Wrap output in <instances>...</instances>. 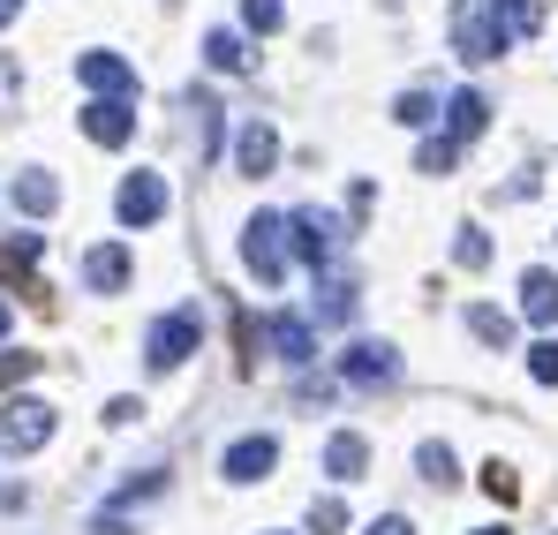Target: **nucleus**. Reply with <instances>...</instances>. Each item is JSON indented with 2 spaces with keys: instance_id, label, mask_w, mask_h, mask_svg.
Masks as SVG:
<instances>
[{
  "instance_id": "15",
  "label": "nucleus",
  "mask_w": 558,
  "mask_h": 535,
  "mask_svg": "<svg viewBox=\"0 0 558 535\" xmlns=\"http://www.w3.org/2000/svg\"><path fill=\"white\" fill-rule=\"evenodd\" d=\"M53 204H61V181L46 174V167H23L15 174V211L23 219H53Z\"/></svg>"
},
{
  "instance_id": "9",
  "label": "nucleus",
  "mask_w": 558,
  "mask_h": 535,
  "mask_svg": "<svg viewBox=\"0 0 558 535\" xmlns=\"http://www.w3.org/2000/svg\"><path fill=\"white\" fill-rule=\"evenodd\" d=\"M234 167L257 181V174H279V129L272 121H242L234 129Z\"/></svg>"
},
{
  "instance_id": "7",
  "label": "nucleus",
  "mask_w": 558,
  "mask_h": 535,
  "mask_svg": "<svg viewBox=\"0 0 558 535\" xmlns=\"http://www.w3.org/2000/svg\"><path fill=\"white\" fill-rule=\"evenodd\" d=\"M498 46H506V31L483 15V0H468L461 15H453V53H461L468 69H483V61H498Z\"/></svg>"
},
{
  "instance_id": "12",
  "label": "nucleus",
  "mask_w": 558,
  "mask_h": 535,
  "mask_svg": "<svg viewBox=\"0 0 558 535\" xmlns=\"http://www.w3.org/2000/svg\"><path fill=\"white\" fill-rule=\"evenodd\" d=\"M287 219H294V257L310 271H325V257H332V219H325L317 204H310V211H287Z\"/></svg>"
},
{
  "instance_id": "33",
  "label": "nucleus",
  "mask_w": 558,
  "mask_h": 535,
  "mask_svg": "<svg viewBox=\"0 0 558 535\" xmlns=\"http://www.w3.org/2000/svg\"><path fill=\"white\" fill-rule=\"evenodd\" d=\"M136 415H144V408H136L129 392H121V400H106V423H113V430H121V423H136Z\"/></svg>"
},
{
  "instance_id": "19",
  "label": "nucleus",
  "mask_w": 558,
  "mask_h": 535,
  "mask_svg": "<svg viewBox=\"0 0 558 535\" xmlns=\"http://www.w3.org/2000/svg\"><path fill=\"white\" fill-rule=\"evenodd\" d=\"M204 61H211L219 76H242V69H250V46H242V31H204Z\"/></svg>"
},
{
  "instance_id": "16",
  "label": "nucleus",
  "mask_w": 558,
  "mask_h": 535,
  "mask_svg": "<svg viewBox=\"0 0 558 535\" xmlns=\"http://www.w3.org/2000/svg\"><path fill=\"white\" fill-rule=\"evenodd\" d=\"M325 475H332V483H355V475H371V446H363L355 430H332V438H325Z\"/></svg>"
},
{
  "instance_id": "2",
  "label": "nucleus",
  "mask_w": 558,
  "mask_h": 535,
  "mask_svg": "<svg viewBox=\"0 0 558 535\" xmlns=\"http://www.w3.org/2000/svg\"><path fill=\"white\" fill-rule=\"evenodd\" d=\"M46 438H53V400L15 392V400L0 408V452H8V460H23V452H38Z\"/></svg>"
},
{
  "instance_id": "28",
  "label": "nucleus",
  "mask_w": 558,
  "mask_h": 535,
  "mask_svg": "<svg viewBox=\"0 0 558 535\" xmlns=\"http://www.w3.org/2000/svg\"><path fill=\"white\" fill-rule=\"evenodd\" d=\"M529 377H536V385H558V340H536V348H529Z\"/></svg>"
},
{
  "instance_id": "5",
  "label": "nucleus",
  "mask_w": 558,
  "mask_h": 535,
  "mask_svg": "<svg viewBox=\"0 0 558 535\" xmlns=\"http://www.w3.org/2000/svg\"><path fill=\"white\" fill-rule=\"evenodd\" d=\"M340 377H348L355 392H392V385H400V348H392V340H355V348L340 355Z\"/></svg>"
},
{
  "instance_id": "29",
  "label": "nucleus",
  "mask_w": 558,
  "mask_h": 535,
  "mask_svg": "<svg viewBox=\"0 0 558 535\" xmlns=\"http://www.w3.org/2000/svg\"><path fill=\"white\" fill-rule=\"evenodd\" d=\"M310 528H317V535H340V528H348V506H340V498H317V506H310Z\"/></svg>"
},
{
  "instance_id": "39",
  "label": "nucleus",
  "mask_w": 558,
  "mask_h": 535,
  "mask_svg": "<svg viewBox=\"0 0 558 535\" xmlns=\"http://www.w3.org/2000/svg\"><path fill=\"white\" fill-rule=\"evenodd\" d=\"M551 535H558V528H551Z\"/></svg>"
},
{
  "instance_id": "34",
  "label": "nucleus",
  "mask_w": 558,
  "mask_h": 535,
  "mask_svg": "<svg viewBox=\"0 0 558 535\" xmlns=\"http://www.w3.org/2000/svg\"><path fill=\"white\" fill-rule=\"evenodd\" d=\"M371 204H377V189H371V181H355V189H348V211H355V219H371Z\"/></svg>"
},
{
  "instance_id": "11",
  "label": "nucleus",
  "mask_w": 558,
  "mask_h": 535,
  "mask_svg": "<svg viewBox=\"0 0 558 535\" xmlns=\"http://www.w3.org/2000/svg\"><path fill=\"white\" fill-rule=\"evenodd\" d=\"M279 467V438H234L227 446V483H265Z\"/></svg>"
},
{
  "instance_id": "8",
  "label": "nucleus",
  "mask_w": 558,
  "mask_h": 535,
  "mask_svg": "<svg viewBox=\"0 0 558 535\" xmlns=\"http://www.w3.org/2000/svg\"><path fill=\"white\" fill-rule=\"evenodd\" d=\"M84 136L106 144V151L129 144V136H136V98H92V106H84Z\"/></svg>"
},
{
  "instance_id": "20",
  "label": "nucleus",
  "mask_w": 558,
  "mask_h": 535,
  "mask_svg": "<svg viewBox=\"0 0 558 535\" xmlns=\"http://www.w3.org/2000/svg\"><path fill=\"white\" fill-rule=\"evenodd\" d=\"M355 317V279H325V294H317V317L310 325H348Z\"/></svg>"
},
{
  "instance_id": "3",
  "label": "nucleus",
  "mask_w": 558,
  "mask_h": 535,
  "mask_svg": "<svg viewBox=\"0 0 558 535\" xmlns=\"http://www.w3.org/2000/svg\"><path fill=\"white\" fill-rule=\"evenodd\" d=\"M196 348H204V317H196V309H167V317L144 332V362H151V369H182Z\"/></svg>"
},
{
  "instance_id": "27",
  "label": "nucleus",
  "mask_w": 558,
  "mask_h": 535,
  "mask_svg": "<svg viewBox=\"0 0 558 535\" xmlns=\"http://www.w3.org/2000/svg\"><path fill=\"white\" fill-rule=\"evenodd\" d=\"M483 490H490L498 506H513V498H521V475H513L506 460H490V467H483Z\"/></svg>"
},
{
  "instance_id": "26",
  "label": "nucleus",
  "mask_w": 558,
  "mask_h": 535,
  "mask_svg": "<svg viewBox=\"0 0 558 535\" xmlns=\"http://www.w3.org/2000/svg\"><path fill=\"white\" fill-rule=\"evenodd\" d=\"M453 257H461L468 271L490 265V234H483V227H461V234H453Z\"/></svg>"
},
{
  "instance_id": "25",
  "label": "nucleus",
  "mask_w": 558,
  "mask_h": 535,
  "mask_svg": "<svg viewBox=\"0 0 558 535\" xmlns=\"http://www.w3.org/2000/svg\"><path fill=\"white\" fill-rule=\"evenodd\" d=\"M415 167H423V174H453V167H461V144H453V136H430V144L415 151Z\"/></svg>"
},
{
  "instance_id": "13",
  "label": "nucleus",
  "mask_w": 558,
  "mask_h": 535,
  "mask_svg": "<svg viewBox=\"0 0 558 535\" xmlns=\"http://www.w3.org/2000/svg\"><path fill=\"white\" fill-rule=\"evenodd\" d=\"M483 129H490V98H483L475 84H461L453 98H446V136L468 144V136H483Z\"/></svg>"
},
{
  "instance_id": "1",
  "label": "nucleus",
  "mask_w": 558,
  "mask_h": 535,
  "mask_svg": "<svg viewBox=\"0 0 558 535\" xmlns=\"http://www.w3.org/2000/svg\"><path fill=\"white\" fill-rule=\"evenodd\" d=\"M287 250H294V219L287 211H257L242 227V265L257 271V287H279L287 279Z\"/></svg>"
},
{
  "instance_id": "38",
  "label": "nucleus",
  "mask_w": 558,
  "mask_h": 535,
  "mask_svg": "<svg viewBox=\"0 0 558 535\" xmlns=\"http://www.w3.org/2000/svg\"><path fill=\"white\" fill-rule=\"evenodd\" d=\"M475 535H506V528H475Z\"/></svg>"
},
{
  "instance_id": "21",
  "label": "nucleus",
  "mask_w": 558,
  "mask_h": 535,
  "mask_svg": "<svg viewBox=\"0 0 558 535\" xmlns=\"http://www.w3.org/2000/svg\"><path fill=\"white\" fill-rule=\"evenodd\" d=\"M468 332H475L483 348H513V317H506V309H490V302H475V309H468Z\"/></svg>"
},
{
  "instance_id": "32",
  "label": "nucleus",
  "mask_w": 558,
  "mask_h": 535,
  "mask_svg": "<svg viewBox=\"0 0 558 535\" xmlns=\"http://www.w3.org/2000/svg\"><path fill=\"white\" fill-rule=\"evenodd\" d=\"M38 369V355H0V385H15V377H31Z\"/></svg>"
},
{
  "instance_id": "17",
  "label": "nucleus",
  "mask_w": 558,
  "mask_h": 535,
  "mask_svg": "<svg viewBox=\"0 0 558 535\" xmlns=\"http://www.w3.org/2000/svg\"><path fill=\"white\" fill-rule=\"evenodd\" d=\"M521 317L529 325H558V271H521Z\"/></svg>"
},
{
  "instance_id": "24",
  "label": "nucleus",
  "mask_w": 558,
  "mask_h": 535,
  "mask_svg": "<svg viewBox=\"0 0 558 535\" xmlns=\"http://www.w3.org/2000/svg\"><path fill=\"white\" fill-rule=\"evenodd\" d=\"M415 467H423V483H438V490L461 483V467H453V452H446V446H423V452H415Z\"/></svg>"
},
{
  "instance_id": "10",
  "label": "nucleus",
  "mask_w": 558,
  "mask_h": 535,
  "mask_svg": "<svg viewBox=\"0 0 558 535\" xmlns=\"http://www.w3.org/2000/svg\"><path fill=\"white\" fill-rule=\"evenodd\" d=\"M76 84L98 90V98H136V69H129L121 53H84V61H76Z\"/></svg>"
},
{
  "instance_id": "14",
  "label": "nucleus",
  "mask_w": 558,
  "mask_h": 535,
  "mask_svg": "<svg viewBox=\"0 0 558 535\" xmlns=\"http://www.w3.org/2000/svg\"><path fill=\"white\" fill-rule=\"evenodd\" d=\"M129 279H136V265H129V250H121V242H106V250L84 257V287H98V294H121Z\"/></svg>"
},
{
  "instance_id": "31",
  "label": "nucleus",
  "mask_w": 558,
  "mask_h": 535,
  "mask_svg": "<svg viewBox=\"0 0 558 535\" xmlns=\"http://www.w3.org/2000/svg\"><path fill=\"white\" fill-rule=\"evenodd\" d=\"M31 257H38V234H15V242H0V271L31 265Z\"/></svg>"
},
{
  "instance_id": "4",
  "label": "nucleus",
  "mask_w": 558,
  "mask_h": 535,
  "mask_svg": "<svg viewBox=\"0 0 558 535\" xmlns=\"http://www.w3.org/2000/svg\"><path fill=\"white\" fill-rule=\"evenodd\" d=\"M242 340H250V348H272V355L294 362V369L317 355V325H310V317H265V325L242 317Z\"/></svg>"
},
{
  "instance_id": "23",
  "label": "nucleus",
  "mask_w": 558,
  "mask_h": 535,
  "mask_svg": "<svg viewBox=\"0 0 558 535\" xmlns=\"http://www.w3.org/2000/svg\"><path fill=\"white\" fill-rule=\"evenodd\" d=\"M392 121H408V129H430V121H438V98H430V90H400V98H392Z\"/></svg>"
},
{
  "instance_id": "35",
  "label": "nucleus",
  "mask_w": 558,
  "mask_h": 535,
  "mask_svg": "<svg viewBox=\"0 0 558 535\" xmlns=\"http://www.w3.org/2000/svg\"><path fill=\"white\" fill-rule=\"evenodd\" d=\"M371 535H415V528H408V521H400V513H385V521H377Z\"/></svg>"
},
{
  "instance_id": "18",
  "label": "nucleus",
  "mask_w": 558,
  "mask_h": 535,
  "mask_svg": "<svg viewBox=\"0 0 558 535\" xmlns=\"http://www.w3.org/2000/svg\"><path fill=\"white\" fill-rule=\"evenodd\" d=\"M483 15H490L506 38H536V31H544V0H483Z\"/></svg>"
},
{
  "instance_id": "37",
  "label": "nucleus",
  "mask_w": 558,
  "mask_h": 535,
  "mask_svg": "<svg viewBox=\"0 0 558 535\" xmlns=\"http://www.w3.org/2000/svg\"><path fill=\"white\" fill-rule=\"evenodd\" d=\"M0 332H8V302H0Z\"/></svg>"
},
{
  "instance_id": "22",
  "label": "nucleus",
  "mask_w": 558,
  "mask_h": 535,
  "mask_svg": "<svg viewBox=\"0 0 558 535\" xmlns=\"http://www.w3.org/2000/svg\"><path fill=\"white\" fill-rule=\"evenodd\" d=\"M189 106H196V159H219V98L196 90Z\"/></svg>"
},
{
  "instance_id": "30",
  "label": "nucleus",
  "mask_w": 558,
  "mask_h": 535,
  "mask_svg": "<svg viewBox=\"0 0 558 535\" xmlns=\"http://www.w3.org/2000/svg\"><path fill=\"white\" fill-rule=\"evenodd\" d=\"M242 23H250V31H279L287 8H279V0H242Z\"/></svg>"
},
{
  "instance_id": "36",
  "label": "nucleus",
  "mask_w": 558,
  "mask_h": 535,
  "mask_svg": "<svg viewBox=\"0 0 558 535\" xmlns=\"http://www.w3.org/2000/svg\"><path fill=\"white\" fill-rule=\"evenodd\" d=\"M15 8H23V0H0V31H8V23H15Z\"/></svg>"
},
{
  "instance_id": "6",
  "label": "nucleus",
  "mask_w": 558,
  "mask_h": 535,
  "mask_svg": "<svg viewBox=\"0 0 558 535\" xmlns=\"http://www.w3.org/2000/svg\"><path fill=\"white\" fill-rule=\"evenodd\" d=\"M113 211H121V227H151V219H167V181L151 174V167H136V174L113 189Z\"/></svg>"
}]
</instances>
